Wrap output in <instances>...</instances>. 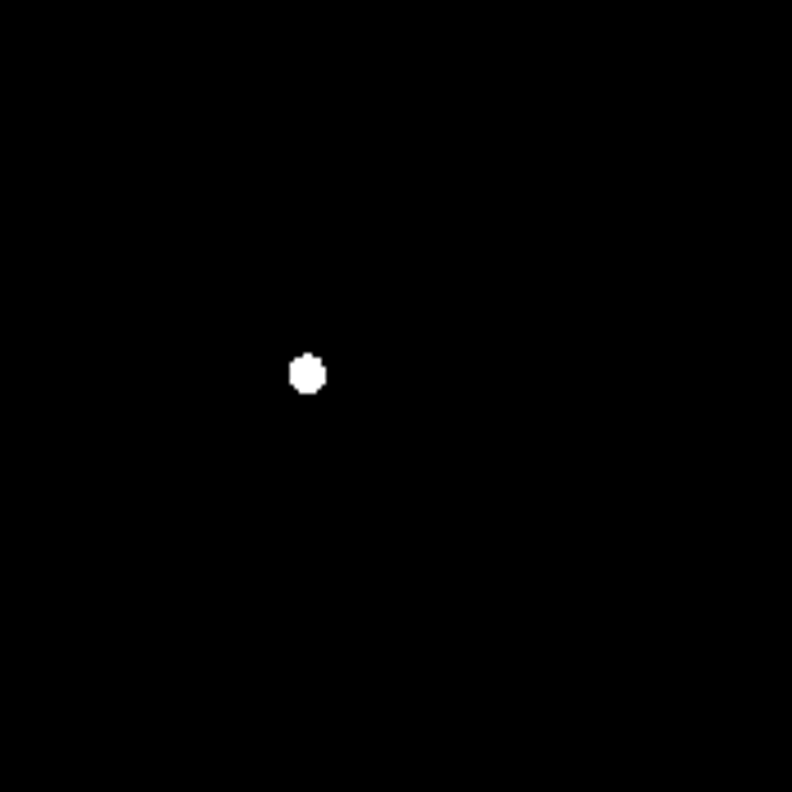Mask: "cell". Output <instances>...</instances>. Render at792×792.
Returning a JSON list of instances; mask_svg holds the SVG:
<instances>
[{
	"label": "cell",
	"instance_id": "1",
	"mask_svg": "<svg viewBox=\"0 0 792 792\" xmlns=\"http://www.w3.org/2000/svg\"><path fill=\"white\" fill-rule=\"evenodd\" d=\"M290 386H294L299 394H317V390L326 386V367H322V358H313V354L294 358V362H290Z\"/></svg>",
	"mask_w": 792,
	"mask_h": 792
}]
</instances>
